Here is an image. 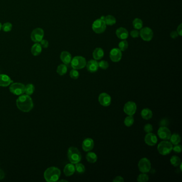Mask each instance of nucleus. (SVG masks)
Returning <instances> with one entry per match:
<instances>
[{"label":"nucleus","instance_id":"nucleus-1","mask_svg":"<svg viewBox=\"0 0 182 182\" xmlns=\"http://www.w3.org/2000/svg\"><path fill=\"white\" fill-rule=\"evenodd\" d=\"M16 105L19 110L24 112L31 111L33 108L32 98L28 95H21L16 100Z\"/></svg>","mask_w":182,"mask_h":182},{"label":"nucleus","instance_id":"nucleus-2","mask_svg":"<svg viewBox=\"0 0 182 182\" xmlns=\"http://www.w3.org/2000/svg\"><path fill=\"white\" fill-rule=\"evenodd\" d=\"M61 174L60 169L56 167L48 168L44 173V177L46 182H57L60 179Z\"/></svg>","mask_w":182,"mask_h":182},{"label":"nucleus","instance_id":"nucleus-3","mask_svg":"<svg viewBox=\"0 0 182 182\" xmlns=\"http://www.w3.org/2000/svg\"><path fill=\"white\" fill-rule=\"evenodd\" d=\"M67 156L69 161L73 164L80 162L82 159V156L80 151L75 147H70L68 150Z\"/></svg>","mask_w":182,"mask_h":182},{"label":"nucleus","instance_id":"nucleus-4","mask_svg":"<svg viewBox=\"0 0 182 182\" xmlns=\"http://www.w3.org/2000/svg\"><path fill=\"white\" fill-rule=\"evenodd\" d=\"M173 145L170 141H161L157 147L158 152L162 156H166L173 151Z\"/></svg>","mask_w":182,"mask_h":182},{"label":"nucleus","instance_id":"nucleus-5","mask_svg":"<svg viewBox=\"0 0 182 182\" xmlns=\"http://www.w3.org/2000/svg\"><path fill=\"white\" fill-rule=\"evenodd\" d=\"M71 66L75 69H84L87 64L85 58L82 56H76L72 59L71 61Z\"/></svg>","mask_w":182,"mask_h":182},{"label":"nucleus","instance_id":"nucleus-6","mask_svg":"<svg viewBox=\"0 0 182 182\" xmlns=\"http://www.w3.org/2000/svg\"><path fill=\"white\" fill-rule=\"evenodd\" d=\"M138 167L141 173H147L151 169V164L150 160L146 158H143L139 160Z\"/></svg>","mask_w":182,"mask_h":182},{"label":"nucleus","instance_id":"nucleus-7","mask_svg":"<svg viewBox=\"0 0 182 182\" xmlns=\"http://www.w3.org/2000/svg\"><path fill=\"white\" fill-rule=\"evenodd\" d=\"M92 28L96 33H102L106 30V25L105 21L99 19L93 22L92 25Z\"/></svg>","mask_w":182,"mask_h":182},{"label":"nucleus","instance_id":"nucleus-8","mask_svg":"<svg viewBox=\"0 0 182 182\" xmlns=\"http://www.w3.org/2000/svg\"><path fill=\"white\" fill-rule=\"evenodd\" d=\"M25 86L24 84L21 83H13L10 86V91L14 95H22L25 93Z\"/></svg>","mask_w":182,"mask_h":182},{"label":"nucleus","instance_id":"nucleus-9","mask_svg":"<svg viewBox=\"0 0 182 182\" xmlns=\"http://www.w3.org/2000/svg\"><path fill=\"white\" fill-rule=\"evenodd\" d=\"M137 111V105L135 103L132 101H129L127 102L123 107V111L128 115H133Z\"/></svg>","mask_w":182,"mask_h":182},{"label":"nucleus","instance_id":"nucleus-10","mask_svg":"<svg viewBox=\"0 0 182 182\" xmlns=\"http://www.w3.org/2000/svg\"><path fill=\"white\" fill-rule=\"evenodd\" d=\"M44 37V31L41 28H37L34 30L31 35V37L32 41L36 42L39 43L42 40H43Z\"/></svg>","mask_w":182,"mask_h":182},{"label":"nucleus","instance_id":"nucleus-11","mask_svg":"<svg viewBox=\"0 0 182 182\" xmlns=\"http://www.w3.org/2000/svg\"><path fill=\"white\" fill-rule=\"evenodd\" d=\"M139 35L144 41H150L152 39L153 32L150 28L146 27L140 31Z\"/></svg>","mask_w":182,"mask_h":182},{"label":"nucleus","instance_id":"nucleus-12","mask_svg":"<svg viewBox=\"0 0 182 182\" xmlns=\"http://www.w3.org/2000/svg\"><path fill=\"white\" fill-rule=\"evenodd\" d=\"M171 132L165 126L160 127L158 130V135L163 141H168L171 136Z\"/></svg>","mask_w":182,"mask_h":182},{"label":"nucleus","instance_id":"nucleus-13","mask_svg":"<svg viewBox=\"0 0 182 182\" xmlns=\"http://www.w3.org/2000/svg\"><path fill=\"white\" fill-rule=\"evenodd\" d=\"M99 103L104 107L110 106L111 104V97L106 93H101L98 97Z\"/></svg>","mask_w":182,"mask_h":182},{"label":"nucleus","instance_id":"nucleus-14","mask_svg":"<svg viewBox=\"0 0 182 182\" xmlns=\"http://www.w3.org/2000/svg\"><path fill=\"white\" fill-rule=\"evenodd\" d=\"M122 51L118 48H114L110 51V57L112 61L117 63L120 61L122 58Z\"/></svg>","mask_w":182,"mask_h":182},{"label":"nucleus","instance_id":"nucleus-15","mask_svg":"<svg viewBox=\"0 0 182 182\" xmlns=\"http://www.w3.org/2000/svg\"><path fill=\"white\" fill-rule=\"evenodd\" d=\"M144 141L147 145L153 146L156 145L158 142V138L156 135L152 132L147 133L144 138Z\"/></svg>","mask_w":182,"mask_h":182},{"label":"nucleus","instance_id":"nucleus-16","mask_svg":"<svg viewBox=\"0 0 182 182\" xmlns=\"http://www.w3.org/2000/svg\"><path fill=\"white\" fill-rule=\"evenodd\" d=\"M94 147V141L92 138H87L82 142V147L85 152L91 151Z\"/></svg>","mask_w":182,"mask_h":182},{"label":"nucleus","instance_id":"nucleus-17","mask_svg":"<svg viewBox=\"0 0 182 182\" xmlns=\"http://www.w3.org/2000/svg\"><path fill=\"white\" fill-rule=\"evenodd\" d=\"M86 67L88 71L90 73H95L98 69V62L96 60H90L87 63Z\"/></svg>","mask_w":182,"mask_h":182},{"label":"nucleus","instance_id":"nucleus-18","mask_svg":"<svg viewBox=\"0 0 182 182\" xmlns=\"http://www.w3.org/2000/svg\"><path fill=\"white\" fill-rule=\"evenodd\" d=\"M13 82L9 76L6 74H0V86L6 87Z\"/></svg>","mask_w":182,"mask_h":182},{"label":"nucleus","instance_id":"nucleus-19","mask_svg":"<svg viewBox=\"0 0 182 182\" xmlns=\"http://www.w3.org/2000/svg\"><path fill=\"white\" fill-rule=\"evenodd\" d=\"M116 35L120 39L126 40L128 38L129 36L128 32L126 28L123 27H120L116 31Z\"/></svg>","mask_w":182,"mask_h":182},{"label":"nucleus","instance_id":"nucleus-20","mask_svg":"<svg viewBox=\"0 0 182 182\" xmlns=\"http://www.w3.org/2000/svg\"><path fill=\"white\" fill-rule=\"evenodd\" d=\"M75 171V165L72 163L67 164L64 169V173L66 176H71L74 174Z\"/></svg>","mask_w":182,"mask_h":182},{"label":"nucleus","instance_id":"nucleus-21","mask_svg":"<svg viewBox=\"0 0 182 182\" xmlns=\"http://www.w3.org/2000/svg\"><path fill=\"white\" fill-rule=\"evenodd\" d=\"M60 60L63 61L65 65H69V64L71 63L72 60V56L71 54L69 52L67 51H63L60 54Z\"/></svg>","mask_w":182,"mask_h":182},{"label":"nucleus","instance_id":"nucleus-22","mask_svg":"<svg viewBox=\"0 0 182 182\" xmlns=\"http://www.w3.org/2000/svg\"><path fill=\"white\" fill-rule=\"evenodd\" d=\"M141 115L143 119L146 120H149L152 117L153 112L150 108H145L141 110Z\"/></svg>","mask_w":182,"mask_h":182},{"label":"nucleus","instance_id":"nucleus-23","mask_svg":"<svg viewBox=\"0 0 182 182\" xmlns=\"http://www.w3.org/2000/svg\"><path fill=\"white\" fill-rule=\"evenodd\" d=\"M104 55V51L100 48H97L95 49L93 53V57L96 60H101L103 57Z\"/></svg>","mask_w":182,"mask_h":182},{"label":"nucleus","instance_id":"nucleus-24","mask_svg":"<svg viewBox=\"0 0 182 182\" xmlns=\"http://www.w3.org/2000/svg\"><path fill=\"white\" fill-rule=\"evenodd\" d=\"M42 52V46L39 43H35L31 48V52L34 56H39Z\"/></svg>","mask_w":182,"mask_h":182},{"label":"nucleus","instance_id":"nucleus-25","mask_svg":"<svg viewBox=\"0 0 182 182\" xmlns=\"http://www.w3.org/2000/svg\"><path fill=\"white\" fill-rule=\"evenodd\" d=\"M86 158L87 161L91 164L95 163L98 159L97 154L95 152H93L91 151L87 153V154H86Z\"/></svg>","mask_w":182,"mask_h":182},{"label":"nucleus","instance_id":"nucleus-26","mask_svg":"<svg viewBox=\"0 0 182 182\" xmlns=\"http://www.w3.org/2000/svg\"><path fill=\"white\" fill-rule=\"evenodd\" d=\"M169 139H170V142L174 145L179 144L181 141V137L180 135L177 133L171 134Z\"/></svg>","mask_w":182,"mask_h":182},{"label":"nucleus","instance_id":"nucleus-27","mask_svg":"<svg viewBox=\"0 0 182 182\" xmlns=\"http://www.w3.org/2000/svg\"><path fill=\"white\" fill-rule=\"evenodd\" d=\"M104 21L106 25H108V26H112L116 23V19L112 15H108L106 16Z\"/></svg>","mask_w":182,"mask_h":182},{"label":"nucleus","instance_id":"nucleus-28","mask_svg":"<svg viewBox=\"0 0 182 182\" xmlns=\"http://www.w3.org/2000/svg\"><path fill=\"white\" fill-rule=\"evenodd\" d=\"M67 72V67L65 64H60L58 66L57 69V72L60 75H65Z\"/></svg>","mask_w":182,"mask_h":182},{"label":"nucleus","instance_id":"nucleus-29","mask_svg":"<svg viewBox=\"0 0 182 182\" xmlns=\"http://www.w3.org/2000/svg\"><path fill=\"white\" fill-rule=\"evenodd\" d=\"M170 161L174 167H178L181 163L180 158L176 156H171L170 159Z\"/></svg>","mask_w":182,"mask_h":182},{"label":"nucleus","instance_id":"nucleus-30","mask_svg":"<svg viewBox=\"0 0 182 182\" xmlns=\"http://www.w3.org/2000/svg\"><path fill=\"white\" fill-rule=\"evenodd\" d=\"M35 90V87L33 84H28L27 85L25 86V93H26V95H32L33 93Z\"/></svg>","mask_w":182,"mask_h":182},{"label":"nucleus","instance_id":"nucleus-31","mask_svg":"<svg viewBox=\"0 0 182 182\" xmlns=\"http://www.w3.org/2000/svg\"><path fill=\"white\" fill-rule=\"evenodd\" d=\"M133 26L136 30H140L143 27V22L141 19L136 18L134 19L132 22Z\"/></svg>","mask_w":182,"mask_h":182},{"label":"nucleus","instance_id":"nucleus-32","mask_svg":"<svg viewBox=\"0 0 182 182\" xmlns=\"http://www.w3.org/2000/svg\"><path fill=\"white\" fill-rule=\"evenodd\" d=\"M134 123V118L133 116L128 115L127 117H126L124 120V123L126 126L127 127H130L132 126Z\"/></svg>","mask_w":182,"mask_h":182},{"label":"nucleus","instance_id":"nucleus-33","mask_svg":"<svg viewBox=\"0 0 182 182\" xmlns=\"http://www.w3.org/2000/svg\"><path fill=\"white\" fill-rule=\"evenodd\" d=\"M75 171L78 173V174H83L85 172L86 168L84 165L82 164H81L80 162H78L75 164Z\"/></svg>","mask_w":182,"mask_h":182},{"label":"nucleus","instance_id":"nucleus-34","mask_svg":"<svg viewBox=\"0 0 182 182\" xmlns=\"http://www.w3.org/2000/svg\"><path fill=\"white\" fill-rule=\"evenodd\" d=\"M137 180L138 182H146L149 180V177L146 173H142L138 176Z\"/></svg>","mask_w":182,"mask_h":182},{"label":"nucleus","instance_id":"nucleus-35","mask_svg":"<svg viewBox=\"0 0 182 182\" xmlns=\"http://www.w3.org/2000/svg\"><path fill=\"white\" fill-rule=\"evenodd\" d=\"M128 47V42L126 41L125 40H123L119 43V49L121 51H124L127 50Z\"/></svg>","mask_w":182,"mask_h":182},{"label":"nucleus","instance_id":"nucleus-36","mask_svg":"<svg viewBox=\"0 0 182 182\" xmlns=\"http://www.w3.org/2000/svg\"><path fill=\"white\" fill-rule=\"evenodd\" d=\"M12 28V25L10 22H6L2 26V28L4 32H8L11 31Z\"/></svg>","mask_w":182,"mask_h":182},{"label":"nucleus","instance_id":"nucleus-37","mask_svg":"<svg viewBox=\"0 0 182 182\" xmlns=\"http://www.w3.org/2000/svg\"><path fill=\"white\" fill-rule=\"evenodd\" d=\"M69 75H70L71 78L76 80L79 78L80 74H79L78 71H77V69H73L72 70H71V72L69 73Z\"/></svg>","mask_w":182,"mask_h":182},{"label":"nucleus","instance_id":"nucleus-38","mask_svg":"<svg viewBox=\"0 0 182 182\" xmlns=\"http://www.w3.org/2000/svg\"><path fill=\"white\" fill-rule=\"evenodd\" d=\"M99 67L103 69H106L109 67V64L105 60H101L98 63Z\"/></svg>","mask_w":182,"mask_h":182},{"label":"nucleus","instance_id":"nucleus-39","mask_svg":"<svg viewBox=\"0 0 182 182\" xmlns=\"http://www.w3.org/2000/svg\"><path fill=\"white\" fill-rule=\"evenodd\" d=\"M144 130L146 133H150V132H152V131L153 130L152 125L149 124V123L145 125V126L144 127Z\"/></svg>","mask_w":182,"mask_h":182},{"label":"nucleus","instance_id":"nucleus-40","mask_svg":"<svg viewBox=\"0 0 182 182\" xmlns=\"http://www.w3.org/2000/svg\"><path fill=\"white\" fill-rule=\"evenodd\" d=\"M173 150L176 153H180L182 151V145L180 144H177L175 145L173 147Z\"/></svg>","mask_w":182,"mask_h":182},{"label":"nucleus","instance_id":"nucleus-41","mask_svg":"<svg viewBox=\"0 0 182 182\" xmlns=\"http://www.w3.org/2000/svg\"><path fill=\"white\" fill-rule=\"evenodd\" d=\"M130 35L133 38H136L139 36V32L138 30H132V31L130 32Z\"/></svg>","mask_w":182,"mask_h":182},{"label":"nucleus","instance_id":"nucleus-42","mask_svg":"<svg viewBox=\"0 0 182 182\" xmlns=\"http://www.w3.org/2000/svg\"><path fill=\"white\" fill-rule=\"evenodd\" d=\"M40 45L42 46V48H47L49 46L48 41H46V40H42L40 42Z\"/></svg>","mask_w":182,"mask_h":182},{"label":"nucleus","instance_id":"nucleus-43","mask_svg":"<svg viewBox=\"0 0 182 182\" xmlns=\"http://www.w3.org/2000/svg\"><path fill=\"white\" fill-rule=\"evenodd\" d=\"M113 182H124V179L122 177L120 176H118L115 177V179L113 180Z\"/></svg>","mask_w":182,"mask_h":182},{"label":"nucleus","instance_id":"nucleus-44","mask_svg":"<svg viewBox=\"0 0 182 182\" xmlns=\"http://www.w3.org/2000/svg\"><path fill=\"white\" fill-rule=\"evenodd\" d=\"M178 36H179V34H178L176 31H173L170 33V36H171L172 39H175L176 37H177Z\"/></svg>","mask_w":182,"mask_h":182},{"label":"nucleus","instance_id":"nucleus-45","mask_svg":"<svg viewBox=\"0 0 182 182\" xmlns=\"http://www.w3.org/2000/svg\"><path fill=\"white\" fill-rule=\"evenodd\" d=\"M177 32L179 35L180 36H182V25L180 24L178 26L177 29Z\"/></svg>","mask_w":182,"mask_h":182},{"label":"nucleus","instance_id":"nucleus-46","mask_svg":"<svg viewBox=\"0 0 182 182\" xmlns=\"http://www.w3.org/2000/svg\"><path fill=\"white\" fill-rule=\"evenodd\" d=\"M4 177H5V174L2 170L0 169V180H2Z\"/></svg>","mask_w":182,"mask_h":182},{"label":"nucleus","instance_id":"nucleus-47","mask_svg":"<svg viewBox=\"0 0 182 182\" xmlns=\"http://www.w3.org/2000/svg\"><path fill=\"white\" fill-rule=\"evenodd\" d=\"M105 16H102V17H100V19H102L103 21H104L105 20Z\"/></svg>","mask_w":182,"mask_h":182},{"label":"nucleus","instance_id":"nucleus-48","mask_svg":"<svg viewBox=\"0 0 182 182\" xmlns=\"http://www.w3.org/2000/svg\"><path fill=\"white\" fill-rule=\"evenodd\" d=\"M59 182H68V181H67V180H59Z\"/></svg>","mask_w":182,"mask_h":182},{"label":"nucleus","instance_id":"nucleus-49","mask_svg":"<svg viewBox=\"0 0 182 182\" xmlns=\"http://www.w3.org/2000/svg\"><path fill=\"white\" fill-rule=\"evenodd\" d=\"M2 24H1V22H0V31H1V29H2Z\"/></svg>","mask_w":182,"mask_h":182}]
</instances>
